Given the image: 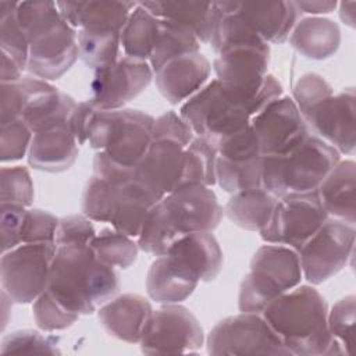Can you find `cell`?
I'll list each match as a JSON object with an SVG mask.
<instances>
[{
    "mask_svg": "<svg viewBox=\"0 0 356 356\" xmlns=\"http://www.w3.org/2000/svg\"><path fill=\"white\" fill-rule=\"evenodd\" d=\"M261 160L263 156L246 161H231L217 156L216 179L218 186L228 193L261 188Z\"/></svg>",
    "mask_w": 356,
    "mask_h": 356,
    "instance_id": "36",
    "label": "cell"
},
{
    "mask_svg": "<svg viewBox=\"0 0 356 356\" xmlns=\"http://www.w3.org/2000/svg\"><path fill=\"white\" fill-rule=\"evenodd\" d=\"M199 282L197 273L184 259L167 252L150 264L146 291L156 303H181L193 293Z\"/></svg>",
    "mask_w": 356,
    "mask_h": 356,
    "instance_id": "19",
    "label": "cell"
},
{
    "mask_svg": "<svg viewBox=\"0 0 356 356\" xmlns=\"http://www.w3.org/2000/svg\"><path fill=\"white\" fill-rule=\"evenodd\" d=\"M288 39L300 56L310 60H325L339 49L341 29L330 18L305 17L296 22Z\"/></svg>",
    "mask_w": 356,
    "mask_h": 356,
    "instance_id": "26",
    "label": "cell"
},
{
    "mask_svg": "<svg viewBox=\"0 0 356 356\" xmlns=\"http://www.w3.org/2000/svg\"><path fill=\"white\" fill-rule=\"evenodd\" d=\"M157 22L159 18L138 3L128 15V19L120 33V46L124 56L140 61H149L156 39Z\"/></svg>",
    "mask_w": 356,
    "mask_h": 356,
    "instance_id": "32",
    "label": "cell"
},
{
    "mask_svg": "<svg viewBox=\"0 0 356 356\" xmlns=\"http://www.w3.org/2000/svg\"><path fill=\"white\" fill-rule=\"evenodd\" d=\"M153 124L154 117L140 110H100L90 127L88 143L115 165L134 172L152 143Z\"/></svg>",
    "mask_w": 356,
    "mask_h": 356,
    "instance_id": "6",
    "label": "cell"
},
{
    "mask_svg": "<svg viewBox=\"0 0 356 356\" xmlns=\"http://www.w3.org/2000/svg\"><path fill=\"white\" fill-rule=\"evenodd\" d=\"M92 220L82 214H70L58 220L56 232V246L90 245L96 235Z\"/></svg>",
    "mask_w": 356,
    "mask_h": 356,
    "instance_id": "48",
    "label": "cell"
},
{
    "mask_svg": "<svg viewBox=\"0 0 356 356\" xmlns=\"http://www.w3.org/2000/svg\"><path fill=\"white\" fill-rule=\"evenodd\" d=\"M26 207L13 203H0V234L1 253L21 245V228Z\"/></svg>",
    "mask_w": 356,
    "mask_h": 356,
    "instance_id": "49",
    "label": "cell"
},
{
    "mask_svg": "<svg viewBox=\"0 0 356 356\" xmlns=\"http://www.w3.org/2000/svg\"><path fill=\"white\" fill-rule=\"evenodd\" d=\"M58 339L43 335L36 330H18L6 335L1 341L0 353L8 355H58Z\"/></svg>",
    "mask_w": 356,
    "mask_h": 356,
    "instance_id": "39",
    "label": "cell"
},
{
    "mask_svg": "<svg viewBox=\"0 0 356 356\" xmlns=\"http://www.w3.org/2000/svg\"><path fill=\"white\" fill-rule=\"evenodd\" d=\"M46 289L72 313L88 316L117 295L120 278L90 245L57 246Z\"/></svg>",
    "mask_w": 356,
    "mask_h": 356,
    "instance_id": "3",
    "label": "cell"
},
{
    "mask_svg": "<svg viewBox=\"0 0 356 356\" xmlns=\"http://www.w3.org/2000/svg\"><path fill=\"white\" fill-rule=\"evenodd\" d=\"M78 31L64 18L29 39L26 70L43 81L61 78L78 60Z\"/></svg>",
    "mask_w": 356,
    "mask_h": 356,
    "instance_id": "15",
    "label": "cell"
},
{
    "mask_svg": "<svg viewBox=\"0 0 356 356\" xmlns=\"http://www.w3.org/2000/svg\"><path fill=\"white\" fill-rule=\"evenodd\" d=\"M159 200L135 178L120 184L114 200L110 224L114 229L138 238L149 210Z\"/></svg>",
    "mask_w": 356,
    "mask_h": 356,
    "instance_id": "28",
    "label": "cell"
},
{
    "mask_svg": "<svg viewBox=\"0 0 356 356\" xmlns=\"http://www.w3.org/2000/svg\"><path fill=\"white\" fill-rule=\"evenodd\" d=\"M355 238V225L328 217L298 252L305 280L320 285L338 274L353 254Z\"/></svg>",
    "mask_w": 356,
    "mask_h": 356,
    "instance_id": "9",
    "label": "cell"
},
{
    "mask_svg": "<svg viewBox=\"0 0 356 356\" xmlns=\"http://www.w3.org/2000/svg\"><path fill=\"white\" fill-rule=\"evenodd\" d=\"M220 157L231 161H246L260 157V147L250 124L239 132L222 138L216 143Z\"/></svg>",
    "mask_w": 356,
    "mask_h": 356,
    "instance_id": "47",
    "label": "cell"
},
{
    "mask_svg": "<svg viewBox=\"0 0 356 356\" xmlns=\"http://www.w3.org/2000/svg\"><path fill=\"white\" fill-rule=\"evenodd\" d=\"M355 318H356V298L348 295L339 299L331 310H328V330L346 355H350L355 345Z\"/></svg>",
    "mask_w": 356,
    "mask_h": 356,
    "instance_id": "41",
    "label": "cell"
},
{
    "mask_svg": "<svg viewBox=\"0 0 356 356\" xmlns=\"http://www.w3.org/2000/svg\"><path fill=\"white\" fill-rule=\"evenodd\" d=\"M33 132L21 118L0 124V160H21L29 150Z\"/></svg>",
    "mask_w": 356,
    "mask_h": 356,
    "instance_id": "45",
    "label": "cell"
},
{
    "mask_svg": "<svg viewBox=\"0 0 356 356\" xmlns=\"http://www.w3.org/2000/svg\"><path fill=\"white\" fill-rule=\"evenodd\" d=\"M78 146L68 124L42 129L32 136L28 163L39 171L63 172L75 163Z\"/></svg>",
    "mask_w": 356,
    "mask_h": 356,
    "instance_id": "24",
    "label": "cell"
},
{
    "mask_svg": "<svg viewBox=\"0 0 356 356\" xmlns=\"http://www.w3.org/2000/svg\"><path fill=\"white\" fill-rule=\"evenodd\" d=\"M222 214L211 186H178L149 210L136 243L140 250L161 256L186 234L214 231Z\"/></svg>",
    "mask_w": 356,
    "mask_h": 356,
    "instance_id": "1",
    "label": "cell"
},
{
    "mask_svg": "<svg viewBox=\"0 0 356 356\" xmlns=\"http://www.w3.org/2000/svg\"><path fill=\"white\" fill-rule=\"evenodd\" d=\"M291 356L346 355L328 330V305L313 285H298L261 313Z\"/></svg>",
    "mask_w": 356,
    "mask_h": 356,
    "instance_id": "2",
    "label": "cell"
},
{
    "mask_svg": "<svg viewBox=\"0 0 356 356\" xmlns=\"http://www.w3.org/2000/svg\"><path fill=\"white\" fill-rule=\"evenodd\" d=\"M338 6H339V18H341V21L346 26L355 28V7H356V3L355 1H342Z\"/></svg>",
    "mask_w": 356,
    "mask_h": 356,
    "instance_id": "55",
    "label": "cell"
},
{
    "mask_svg": "<svg viewBox=\"0 0 356 356\" xmlns=\"http://www.w3.org/2000/svg\"><path fill=\"white\" fill-rule=\"evenodd\" d=\"M203 341V328L196 316L179 303H170L153 310L139 343L146 355H167L195 352Z\"/></svg>",
    "mask_w": 356,
    "mask_h": 356,
    "instance_id": "13",
    "label": "cell"
},
{
    "mask_svg": "<svg viewBox=\"0 0 356 356\" xmlns=\"http://www.w3.org/2000/svg\"><path fill=\"white\" fill-rule=\"evenodd\" d=\"M0 203L29 207L33 202V182L29 171L22 165L3 167L0 177Z\"/></svg>",
    "mask_w": 356,
    "mask_h": 356,
    "instance_id": "43",
    "label": "cell"
},
{
    "mask_svg": "<svg viewBox=\"0 0 356 356\" xmlns=\"http://www.w3.org/2000/svg\"><path fill=\"white\" fill-rule=\"evenodd\" d=\"M268 43L239 44L218 53L213 61V70L228 97L248 110L268 74Z\"/></svg>",
    "mask_w": 356,
    "mask_h": 356,
    "instance_id": "11",
    "label": "cell"
},
{
    "mask_svg": "<svg viewBox=\"0 0 356 356\" xmlns=\"http://www.w3.org/2000/svg\"><path fill=\"white\" fill-rule=\"evenodd\" d=\"M250 127L261 156L284 153L310 132L292 97L284 95L254 114Z\"/></svg>",
    "mask_w": 356,
    "mask_h": 356,
    "instance_id": "16",
    "label": "cell"
},
{
    "mask_svg": "<svg viewBox=\"0 0 356 356\" xmlns=\"http://www.w3.org/2000/svg\"><path fill=\"white\" fill-rule=\"evenodd\" d=\"M217 149L214 145L202 136H195L185 147L182 159V170L178 186L182 185H204L213 186L216 179ZM177 186V188H178Z\"/></svg>",
    "mask_w": 356,
    "mask_h": 356,
    "instance_id": "33",
    "label": "cell"
},
{
    "mask_svg": "<svg viewBox=\"0 0 356 356\" xmlns=\"http://www.w3.org/2000/svg\"><path fill=\"white\" fill-rule=\"evenodd\" d=\"M95 256L107 266L128 268L138 257L139 246L128 235L114 229L103 228L90 242Z\"/></svg>",
    "mask_w": 356,
    "mask_h": 356,
    "instance_id": "35",
    "label": "cell"
},
{
    "mask_svg": "<svg viewBox=\"0 0 356 356\" xmlns=\"http://www.w3.org/2000/svg\"><path fill=\"white\" fill-rule=\"evenodd\" d=\"M185 147L170 139H154L135 167L134 178L157 200L172 192L179 182Z\"/></svg>",
    "mask_w": 356,
    "mask_h": 356,
    "instance_id": "18",
    "label": "cell"
},
{
    "mask_svg": "<svg viewBox=\"0 0 356 356\" xmlns=\"http://www.w3.org/2000/svg\"><path fill=\"white\" fill-rule=\"evenodd\" d=\"M243 21L266 42L284 43L299 21L295 1H236Z\"/></svg>",
    "mask_w": 356,
    "mask_h": 356,
    "instance_id": "22",
    "label": "cell"
},
{
    "mask_svg": "<svg viewBox=\"0 0 356 356\" xmlns=\"http://www.w3.org/2000/svg\"><path fill=\"white\" fill-rule=\"evenodd\" d=\"M200 44L191 28L170 19H159L153 50L147 63L156 72L175 57L199 51Z\"/></svg>",
    "mask_w": 356,
    "mask_h": 356,
    "instance_id": "31",
    "label": "cell"
},
{
    "mask_svg": "<svg viewBox=\"0 0 356 356\" xmlns=\"http://www.w3.org/2000/svg\"><path fill=\"white\" fill-rule=\"evenodd\" d=\"M18 1H0V47L24 71L28 67L29 42L17 19Z\"/></svg>",
    "mask_w": 356,
    "mask_h": 356,
    "instance_id": "37",
    "label": "cell"
},
{
    "mask_svg": "<svg viewBox=\"0 0 356 356\" xmlns=\"http://www.w3.org/2000/svg\"><path fill=\"white\" fill-rule=\"evenodd\" d=\"M56 243H21L0 259L3 291L15 303H33L47 288Z\"/></svg>",
    "mask_w": 356,
    "mask_h": 356,
    "instance_id": "10",
    "label": "cell"
},
{
    "mask_svg": "<svg viewBox=\"0 0 356 356\" xmlns=\"http://www.w3.org/2000/svg\"><path fill=\"white\" fill-rule=\"evenodd\" d=\"M120 33L117 31L79 29V58L93 71L113 65L120 57Z\"/></svg>",
    "mask_w": 356,
    "mask_h": 356,
    "instance_id": "34",
    "label": "cell"
},
{
    "mask_svg": "<svg viewBox=\"0 0 356 356\" xmlns=\"http://www.w3.org/2000/svg\"><path fill=\"white\" fill-rule=\"evenodd\" d=\"M100 110L95 107V104L88 99L85 102H79L75 106V110L70 118V128L78 142V145L88 143L89 131L93 124L96 114Z\"/></svg>",
    "mask_w": 356,
    "mask_h": 356,
    "instance_id": "52",
    "label": "cell"
},
{
    "mask_svg": "<svg viewBox=\"0 0 356 356\" xmlns=\"http://www.w3.org/2000/svg\"><path fill=\"white\" fill-rule=\"evenodd\" d=\"M210 355L291 356L278 334L261 314L239 313L220 320L207 335Z\"/></svg>",
    "mask_w": 356,
    "mask_h": 356,
    "instance_id": "8",
    "label": "cell"
},
{
    "mask_svg": "<svg viewBox=\"0 0 356 356\" xmlns=\"http://www.w3.org/2000/svg\"><path fill=\"white\" fill-rule=\"evenodd\" d=\"M58 220L42 209H26L21 228V243H56Z\"/></svg>",
    "mask_w": 356,
    "mask_h": 356,
    "instance_id": "46",
    "label": "cell"
},
{
    "mask_svg": "<svg viewBox=\"0 0 356 356\" xmlns=\"http://www.w3.org/2000/svg\"><path fill=\"white\" fill-rule=\"evenodd\" d=\"M303 120L312 134L331 145L339 154H353L356 146V95L353 88L327 97Z\"/></svg>",
    "mask_w": 356,
    "mask_h": 356,
    "instance_id": "17",
    "label": "cell"
},
{
    "mask_svg": "<svg viewBox=\"0 0 356 356\" xmlns=\"http://www.w3.org/2000/svg\"><path fill=\"white\" fill-rule=\"evenodd\" d=\"M120 184L122 182H114L93 174L82 195V213L92 221L108 222Z\"/></svg>",
    "mask_w": 356,
    "mask_h": 356,
    "instance_id": "38",
    "label": "cell"
},
{
    "mask_svg": "<svg viewBox=\"0 0 356 356\" xmlns=\"http://www.w3.org/2000/svg\"><path fill=\"white\" fill-rule=\"evenodd\" d=\"M179 115L195 136L206 138L214 147L222 138L246 128L252 118L242 104L228 97L216 78L184 102Z\"/></svg>",
    "mask_w": 356,
    "mask_h": 356,
    "instance_id": "7",
    "label": "cell"
},
{
    "mask_svg": "<svg viewBox=\"0 0 356 356\" xmlns=\"http://www.w3.org/2000/svg\"><path fill=\"white\" fill-rule=\"evenodd\" d=\"M332 95L334 90L331 85L316 72L303 74L292 89V100L295 102L302 118Z\"/></svg>",
    "mask_w": 356,
    "mask_h": 356,
    "instance_id": "44",
    "label": "cell"
},
{
    "mask_svg": "<svg viewBox=\"0 0 356 356\" xmlns=\"http://www.w3.org/2000/svg\"><path fill=\"white\" fill-rule=\"evenodd\" d=\"M159 19H170L191 28L200 43H210L216 19V1H142Z\"/></svg>",
    "mask_w": 356,
    "mask_h": 356,
    "instance_id": "27",
    "label": "cell"
},
{
    "mask_svg": "<svg viewBox=\"0 0 356 356\" xmlns=\"http://www.w3.org/2000/svg\"><path fill=\"white\" fill-rule=\"evenodd\" d=\"M195 135L184 118L175 111H165L164 114L154 118L152 129V140L154 139H170L178 142L186 147Z\"/></svg>",
    "mask_w": 356,
    "mask_h": 356,
    "instance_id": "50",
    "label": "cell"
},
{
    "mask_svg": "<svg viewBox=\"0 0 356 356\" xmlns=\"http://www.w3.org/2000/svg\"><path fill=\"white\" fill-rule=\"evenodd\" d=\"M153 76L147 61L120 56L113 65L93 72L89 100L99 110L124 108L147 88Z\"/></svg>",
    "mask_w": 356,
    "mask_h": 356,
    "instance_id": "14",
    "label": "cell"
},
{
    "mask_svg": "<svg viewBox=\"0 0 356 356\" xmlns=\"http://www.w3.org/2000/svg\"><path fill=\"white\" fill-rule=\"evenodd\" d=\"M24 110V95L19 82L0 85V124L21 118Z\"/></svg>",
    "mask_w": 356,
    "mask_h": 356,
    "instance_id": "51",
    "label": "cell"
},
{
    "mask_svg": "<svg viewBox=\"0 0 356 356\" xmlns=\"http://www.w3.org/2000/svg\"><path fill=\"white\" fill-rule=\"evenodd\" d=\"M355 179L356 163L353 160H339L316 189L328 217L350 225L356 224Z\"/></svg>",
    "mask_w": 356,
    "mask_h": 356,
    "instance_id": "25",
    "label": "cell"
},
{
    "mask_svg": "<svg viewBox=\"0 0 356 356\" xmlns=\"http://www.w3.org/2000/svg\"><path fill=\"white\" fill-rule=\"evenodd\" d=\"M327 218L328 214L316 191L288 193L277 200L266 227L259 234L266 243L285 245L299 252Z\"/></svg>",
    "mask_w": 356,
    "mask_h": 356,
    "instance_id": "12",
    "label": "cell"
},
{
    "mask_svg": "<svg viewBox=\"0 0 356 356\" xmlns=\"http://www.w3.org/2000/svg\"><path fill=\"white\" fill-rule=\"evenodd\" d=\"M339 160L337 149L309 132L286 152L263 156L261 188L277 199L314 192Z\"/></svg>",
    "mask_w": 356,
    "mask_h": 356,
    "instance_id": "4",
    "label": "cell"
},
{
    "mask_svg": "<svg viewBox=\"0 0 356 356\" xmlns=\"http://www.w3.org/2000/svg\"><path fill=\"white\" fill-rule=\"evenodd\" d=\"M167 252L184 259L203 282L216 280L222 268V250L213 231L186 234L177 239Z\"/></svg>",
    "mask_w": 356,
    "mask_h": 356,
    "instance_id": "29",
    "label": "cell"
},
{
    "mask_svg": "<svg viewBox=\"0 0 356 356\" xmlns=\"http://www.w3.org/2000/svg\"><path fill=\"white\" fill-rule=\"evenodd\" d=\"M15 14L28 42L36 33L61 19L54 1H18Z\"/></svg>",
    "mask_w": 356,
    "mask_h": 356,
    "instance_id": "42",
    "label": "cell"
},
{
    "mask_svg": "<svg viewBox=\"0 0 356 356\" xmlns=\"http://www.w3.org/2000/svg\"><path fill=\"white\" fill-rule=\"evenodd\" d=\"M32 313L36 325L47 332L65 330L79 318V314L63 306L47 289L33 300Z\"/></svg>",
    "mask_w": 356,
    "mask_h": 356,
    "instance_id": "40",
    "label": "cell"
},
{
    "mask_svg": "<svg viewBox=\"0 0 356 356\" xmlns=\"http://www.w3.org/2000/svg\"><path fill=\"white\" fill-rule=\"evenodd\" d=\"M211 64L200 51L175 57L154 72V82L161 96L171 104L186 102L207 82Z\"/></svg>",
    "mask_w": 356,
    "mask_h": 356,
    "instance_id": "20",
    "label": "cell"
},
{
    "mask_svg": "<svg viewBox=\"0 0 356 356\" xmlns=\"http://www.w3.org/2000/svg\"><path fill=\"white\" fill-rule=\"evenodd\" d=\"M295 6L298 7V10L305 14H312V17H318L320 14H328L332 13L338 3L335 0H300V1H295Z\"/></svg>",
    "mask_w": 356,
    "mask_h": 356,
    "instance_id": "53",
    "label": "cell"
},
{
    "mask_svg": "<svg viewBox=\"0 0 356 356\" xmlns=\"http://www.w3.org/2000/svg\"><path fill=\"white\" fill-rule=\"evenodd\" d=\"M152 313V305L145 296L122 293L99 307L97 320L110 337L135 343L140 341Z\"/></svg>",
    "mask_w": 356,
    "mask_h": 356,
    "instance_id": "21",
    "label": "cell"
},
{
    "mask_svg": "<svg viewBox=\"0 0 356 356\" xmlns=\"http://www.w3.org/2000/svg\"><path fill=\"white\" fill-rule=\"evenodd\" d=\"M24 70L7 54L1 53V64H0V81L1 83L17 82L22 78Z\"/></svg>",
    "mask_w": 356,
    "mask_h": 356,
    "instance_id": "54",
    "label": "cell"
},
{
    "mask_svg": "<svg viewBox=\"0 0 356 356\" xmlns=\"http://www.w3.org/2000/svg\"><path fill=\"white\" fill-rule=\"evenodd\" d=\"M64 21L74 29H99L121 32L135 1L118 0H78L56 1Z\"/></svg>",
    "mask_w": 356,
    "mask_h": 356,
    "instance_id": "23",
    "label": "cell"
},
{
    "mask_svg": "<svg viewBox=\"0 0 356 356\" xmlns=\"http://www.w3.org/2000/svg\"><path fill=\"white\" fill-rule=\"evenodd\" d=\"M277 197L263 188L232 193L224 207L227 217L238 227L260 232L277 203Z\"/></svg>",
    "mask_w": 356,
    "mask_h": 356,
    "instance_id": "30",
    "label": "cell"
},
{
    "mask_svg": "<svg viewBox=\"0 0 356 356\" xmlns=\"http://www.w3.org/2000/svg\"><path fill=\"white\" fill-rule=\"evenodd\" d=\"M303 278L299 253L285 245L260 246L250 260V271L239 288L238 307L242 313H257L278 296L298 286Z\"/></svg>",
    "mask_w": 356,
    "mask_h": 356,
    "instance_id": "5",
    "label": "cell"
}]
</instances>
